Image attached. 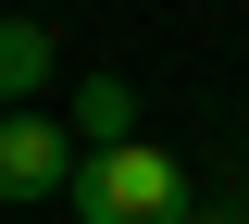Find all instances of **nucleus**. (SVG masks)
I'll return each instance as SVG.
<instances>
[{"label": "nucleus", "mask_w": 249, "mask_h": 224, "mask_svg": "<svg viewBox=\"0 0 249 224\" xmlns=\"http://www.w3.org/2000/svg\"><path fill=\"white\" fill-rule=\"evenodd\" d=\"M62 199H75V224H187V162L150 150V137L137 150H88Z\"/></svg>", "instance_id": "obj_1"}, {"label": "nucleus", "mask_w": 249, "mask_h": 224, "mask_svg": "<svg viewBox=\"0 0 249 224\" xmlns=\"http://www.w3.org/2000/svg\"><path fill=\"white\" fill-rule=\"evenodd\" d=\"M62 187H75V125L0 112V199H62Z\"/></svg>", "instance_id": "obj_2"}, {"label": "nucleus", "mask_w": 249, "mask_h": 224, "mask_svg": "<svg viewBox=\"0 0 249 224\" xmlns=\"http://www.w3.org/2000/svg\"><path fill=\"white\" fill-rule=\"evenodd\" d=\"M62 75V50H50V25L37 13H0V112H37V87Z\"/></svg>", "instance_id": "obj_3"}, {"label": "nucleus", "mask_w": 249, "mask_h": 224, "mask_svg": "<svg viewBox=\"0 0 249 224\" xmlns=\"http://www.w3.org/2000/svg\"><path fill=\"white\" fill-rule=\"evenodd\" d=\"M88 150H137V87H124V75H88V87H75V162Z\"/></svg>", "instance_id": "obj_4"}, {"label": "nucleus", "mask_w": 249, "mask_h": 224, "mask_svg": "<svg viewBox=\"0 0 249 224\" xmlns=\"http://www.w3.org/2000/svg\"><path fill=\"white\" fill-rule=\"evenodd\" d=\"M187 224H249V212H187Z\"/></svg>", "instance_id": "obj_5"}]
</instances>
